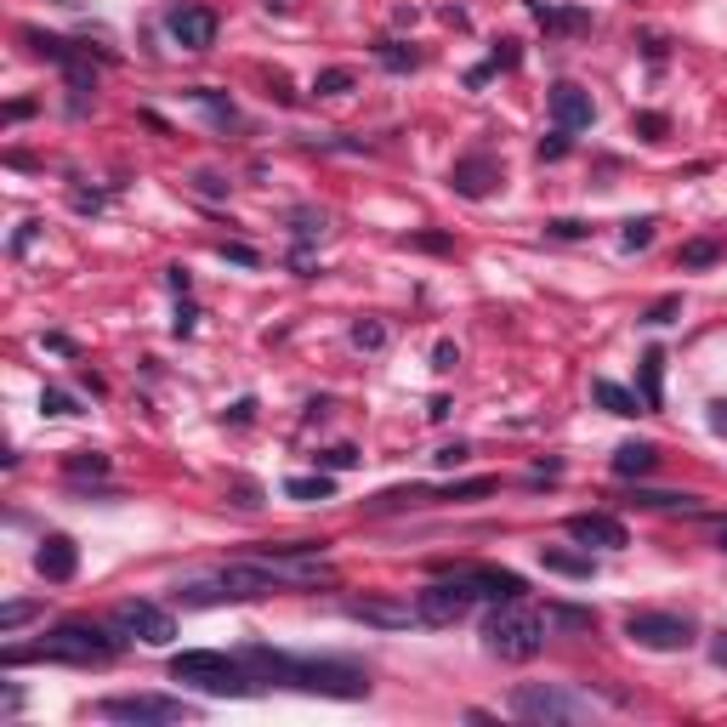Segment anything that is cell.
<instances>
[{"mask_svg":"<svg viewBox=\"0 0 727 727\" xmlns=\"http://www.w3.org/2000/svg\"><path fill=\"white\" fill-rule=\"evenodd\" d=\"M239 659L250 665V676L262 688H296V693H324V699H370V676L347 665V659H296L279 648L250 642L239 648Z\"/></svg>","mask_w":727,"mask_h":727,"instance_id":"obj_1","label":"cell"},{"mask_svg":"<svg viewBox=\"0 0 727 727\" xmlns=\"http://www.w3.org/2000/svg\"><path fill=\"white\" fill-rule=\"evenodd\" d=\"M120 648H125V631L114 637V631H103V625H91V620H63L40 642H6L0 665H12V671L18 665H103Z\"/></svg>","mask_w":727,"mask_h":727,"instance_id":"obj_2","label":"cell"},{"mask_svg":"<svg viewBox=\"0 0 727 727\" xmlns=\"http://www.w3.org/2000/svg\"><path fill=\"white\" fill-rule=\"evenodd\" d=\"M171 682L182 688H199L211 693V699H250V693H262V682L250 676V665L239 654H211V648H188V654H171Z\"/></svg>","mask_w":727,"mask_h":727,"instance_id":"obj_3","label":"cell"},{"mask_svg":"<svg viewBox=\"0 0 727 727\" xmlns=\"http://www.w3.org/2000/svg\"><path fill=\"white\" fill-rule=\"evenodd\" d=\"M483 648L500 654V659H512V665H523V659H534L546 648V614H534L523 597H506V603H495L489 620H483Z\"/></svg>","mask_w":727,"mask_h":727,"instance_id":"obj_4","label":"cell"},{"mask_svg":"<svg viewBox=\"0 0 727 727\" xmlns=\"http://www.w3.org/2000/svg\"><path fill=\"white\" fill-rule=\"evenodd\" d=\"M512 710L523 716V722H586L597 705H591L586 693L557 688V682H517V688H512Z\"/></svg>","mask_w":727,"mask_h":727,"instance_id":"obj_5","label":"cell"},{"mask_svg":"<svg viewBox=\"0 0 727 727\" xmlns=\"http://www.w3.org/2000/svg\"><path fill=\"white\" fill-rule=\"evenodd\" d=\"M97 716H103V722L154 727V722H188L199 710L188 705V699H171V693H108V699H97Z\"/></svg>","mask_w":727,"mask_h":727,"instance_id":"obj_6","label":"cell"},{"mask_svg":"<svg viewBox=\"0 0 727 727\" xmlns=\"http://www.w3.org/2000/svg\"><path fill=\"white\" fill-rule=\"evenodd\" d=\"M625 637L637 642V648H648V654H682V648H693L699 625L688 614H654V608H642V614L625 620Z\"/></svg>","mask_w":727,"mask_h":727,"instance_id":"obj_7","label":"cell"},{"mask_svg":"<svg viewBox=\"0 0 727 727\" xmlns=\"http://www.w3.org/2000/svg\"><path fill=\"white\" fill-rule=\"evenodd\" d=\"M478 603V591L466 586L461 574H449V580H432V586L415 591V608H421V625H461Z\"/></svg>","mask_w":727,"mask_h":727,"instance_id":"obj_8","label":"cell"},{"mask_svg":"<svg viewBox=\"0 0 727 727\" xmlns=\"http://www.w3.org/2000/svg\"><path fill=\"white\" fill-rule=\"evenodd\" d=\"M114 631H125V637H137V642H148V648H165V642L177 637V620H171L160 603L125 597V603L114 608Z\"/></svg>","mask_w":727,"mask_h":727,"instance_id":"obj_9","label":"cell"},{"mask_svg":"<svg viewBox=\"0 0 727 727\" xmlns=\"http://www.w3.org/2000/svg\"><path fill=\"white\" fill-rule=\"evenodd\" d=\"M165 29H171V40H177L182 52H211L216 46V12L211 6H194V0L171 6L165 12Z\"/></svg>","mask_w":727,"mask_h":727,"instance_id":"obj_10","label":"cell"},{"mask_svg":"<svg viewBox=\"0 0 727 727\" xmlns=\"http://www.w3.org/2000/svg\"><path fill=\"white\" fill-rule=\"evenodd\" d=\"M449 188H455V194L461 199H489L500 188V160L495 154H461V160L449 165Z\"/></svg>","mask_w":727,"mask_h":727,"instance_id":"obj_11","label":"cell"},{"mask_svg":"<svg viewBox=\"0 0 727 727\" xmlns=\"http://www.w3.org/2000/svg\"><path fill=\"white\" fill-rule=\"evenodd\" d=\"M551 120H557V131H586L591 120H597V103H591L586 86H574V80H557L551 86Z\"/></svg>","mask_w":727,"mask_h":727,"instance_id":"obj_12","label":"cell"},{"mask_svg":"<svg viewBox=\"0 0 727 727\" xmlns=\"http://www.w3.org/2000/svg\"><path fill=\"white\" fill-rule=\"evenodd\" d=\"M568 529V540H580V546H603V551H620L625 546V523L620 517H608V512H574L563 523Z\"/></svg>","mask_w":727,"mask_h":727,"instance_id":"obj_13","label":"cell"},{"mask_svg":"<svg viewBox=\"0 0 727 727\" xmlns=\"http://www.w3.org/2000/svg\"><path fill=\"white\" fill-rule=\"evenodd\" d=\"M466 586L478 591V597H489V603H506V597H523V574H512V568H495V563H466V568H455Z\"/></svg>","mask_w":727,"mask_h":727,"instance_id":"obj_14","label":"cell"},{"mask_svg":"<svg viewBox=\"0 0 727 727\" xmlns=\"http://www.w3.org/2000/svg\"><path fill=\"white\" fill-rule=\"evenodd\" d=\"M347 620L381 625V631H404V625H421V608L415 603H387V597H358V603H347Z\"/></svg>","mask_w":727,"mask_h":727,"instance_id":"obj_15","label":"cell"},{"mask_svg":"<svg viewBox=\"0 0 727 727\" xmlns=\"http://www.w3.org/2000/svg\"><path fill=\"white\" fill-rule=\"evenodd\" d=\"M74 568H80V546H74L69 534H46L35 551V574L52 580V586H63V580H74Z\"/></svg>","mask_w":727,"mask_h":727,"instance_id":"obj_16","label":"cell"},{"mask_svg":"<svg viewBox=\"0 0 727 727\" xmlns=\"http://www.w3.org/2000/svg\"><path fill=\"white\" fill-rule=\"evenodd\" d=\"M591 398H597L608 415H648V404H642L637 392H625L620 381H608V375H597V381H591Z\"/></svg>","mask_w":727,"mask_h":727,"instance_id":"obj_17","label":"cell"},{"mask_svg":"<svg viewBox=\"0 0 727 727\" xmlns=\"http://www.w3.org/2000/svg\"><path fill=\"white\" fill-rule=\"evenodd\" d=\"M659 466V449L654 444H620L614 449V472H620V478H648V472H654Z\"/></svg>","mask_w":727,"mask_h":727,"instance_id":"obj_18","label":"cell"},{"mask_svg":"<svg viewBox=\"0 0 727 727\" xmlns=\"http://www.w3.org/2000/svg\"><path fill=\"white\" fill-rule=\"evenodd\" d=\"M625 506H642V512H699L693 495H665V489H631Z\"/></svg>","mask_w":727,"mask_h":727,"instance_id":"obj_19","label":"cell"},{"mask_svg":"<svg viewBox=\"0 0 727 727\" xmlns=\"http://www.w3.org/2000/svg\"><path fill=\"white\" fill-rule=\"evenodd\" d=\"M642 404L648 409H659L665 404V353H642Z\"/></svg>","mask_w":727,"mask_h":727,"instance_id":"obj_20","label":"cell"},{"mask_svg":"<svg viewBox=\"0 0 727 727\" xmlns=\"http://www.w3.org/2000/svg\"><path fill=\"white\" fill-rule=\"evenodd\" d=\"M63 472H69L74 483L80 478H108V455L103 449H74L69 461H63Z\"/></svg>","mask_w":727,"mask_h":727,"instance_id":"obj_21","label":"cell"},{"mask_svg":"<svg viewBox=\"0 0 727 727\" xmlns=\"http://www.w3.org/2000/svg\"><path fill=\"white\" fill-rule=\"evenodd\" d=\"M540 563H546L551 574H568V580H591V574H597L591 557H574V551H540Z\"/></svg>","mask_w":727,"mask_h":727,"instance_id":"obj_22","label":"cell"},{"mask_svg":"<svg viewBox=\"0 0 727 727\" xmlns=\"http://www.w3.org/2000/svg\"><path fill=\"white\" fill-rule=\"evenodd\" d=\"M375 57H381V69H392V74H409L415 63H421V52H415V46H404V40H381V46H375Z\"/></svg>","mask_w":727,"mask_h":727,"instance_id":"obj_23","label":"cell"},{"mask_svg":"<svg viewBox=\"0 0 727 727\" xmlns=\"http://www.w3.org/2000/svg\"><path fill=\"white\" fill-rule=\"evenodd\" d=\"M284 495H290V500H330V495H336V478H324V472H319V478H290V483H284Z\"/></svg>","mask_w":727,"mask_h":727,"instance_id":"obj_24","label":"cell"},{"mask_svg":"<svg viewBox=\"0 0 727 727\" xmlns=\"http://www.w3.org/2000/svg\"><path fill=\"white\" fill-rule=\"evenodd\" d=\"M432 489L426 483H409V489H387V495L370 500V512H398V506H415V500H426Z\"/></svg>","mask_w":727,"mask_h":727,"instance_id":"obj_25","label":"cell"},{"mask_svg":"<svg viewBox=\"0 0 727 727\" xmlns=\"http://www.w3.org/2000/svg\"><path fill=\"white\" fill-rule=\"evenodd\" d=\"M529 12L546 29H586V12H557V6H546V0H529Z\"/></svg>","mask_w":727,"mask_h":727,"instance_id":"obj_26","label":"cell"},{"mask_svg":"<svg viewBox=\"0 0 727 727\" xmlns=\"http://www.w3.org/2000/svg\"><path fill=\"white\" fill-rule=\"evenodd\" d=\"M353 347L358 353H381V347H387V324L381 319H358L353 324Z\"/></svg>","mask_w":727,"mask_h":727,"instance_id":"obj_27","label":"cell"},{"mask_svg":"<svg viewBox=\"0 0 727 727\" xmlns=\"http://www.w3.org/2000/svg\"><path fill=\"white\" fill-rule=\"evenodd\" d=\"M194 103H205V108H211V120H216V125H239V114H233V103L222 97V91L199 86V91H194Z\"/></svg>","mask_w":727,"mask_h":727,"instance_id":"obj_28","label":"cell"},{"mask_svg":"<svg viewBox=\"0 0 727 727\" xmlns=\"http://www.w3.org/2000/svg\"><path fill=\"white\" fill-rule=\"evenodd\" d=\"M716 256H722V245H716V239H693V245H682V256H676V262H682V267H710Z\"/></svg>","mask_w":727,"mask_h":727,"instance_id":"obj_29","label":"cell"},{"mask_svg":"<svg viewBox=\"0 0 727 727\" xmlns=\"http://www.w3.org/2000/svg\"><path fill=\"white\" fill-rule=\"evenodd\" d=\"M620 245H625V250H648V245H654V216H637V222H625Z\"/></svg>","mask_w":727,"mask_h":727,"instance_id":"obj_30","label":"cell"},{"mask_svg":"<svg viewBox=\"0 0 727 727\" xmlns=\"http://www.w3.org/2000/svg\"><path fill=\"white\" fill-rule=\"evenodd\" d=\"M313 91H319V97H341V91H353V69H324L319 80H313Z\"/></svg>","mask_w":727,"mask_h":727,"instance_id":"obj_31","label":"cell"},{"mask_svg":"<svg viewBox=\"0 0 727 727\" xmlns=\"http://www.w3.org/2000/svg\"><path fill=\"white\" fill-rule=\"evenodd\" d=\"M35 614H40V603H6V608H0V631L12 637V631H18V625H29Z\"/></svg>","mask_w":727,"mask_h":727,"instance_id":"obj_32","label":"cell"},{"mask_svg":"<svg viewBox=\"0 0 727 727\" xmlns=\"http://www.w3.org/2000/svg\"><path fill=\"white\" fill-rule=\"evenodd\" d=\"M523 63V52H517V40H495V52H489V63L483 69L489 74H500V69H517Z\"/></svg>","mask_w":727,"mask_h":727,"instance_id":"obj_33","label":"cell"},{"mask_svg":"<svg viewBox=\"0 0 727 727\" xmlns=\"http://www.w3.org/2000/svg\"><path fill=\"white\" fill-rule=\"evenodd\" d=\"M478 495H495V478H466L444 489V500H478Z\"/></svg>","mask_w":727,"mask_h":727,"instance_id":"obj_34","label":"cell"},{"mask_svg":"<svg viewBox=\"0 0 727 727\" xmlns=\"http://www.w3.org/2000/svg\"><path fill=\"white\" fill-rule=\"evenodd\" d=\"M319 466H330V472H347V466H358V449L353 444H336V449H324Z\"/></svg>","mask_w":727,"mask_h":727,"instance_id":"obj_35","label":"cell"},{"mask_svg":"<svg viewBox=\"0 0 727 727\" xmlns=\"http://www.w3.org/2000/svg\"><path fill=\"white\" fill-rule=\"evenodd\" d=\"M40 409H46V415H80V409H74V398H69V392H57V387L40 392Z\"/></svg>","mask_w":727,"mask_h":727,"instance_id":"obj_36","label":"cell"},{"mask_svg":"<svg viewBox=\"0 0 727 727\" xmlns=\"http://www.w3.org/2000/svg\"><path fill=\"white\" fill-rule=\"evenodd\" d=\"M222 256H228V262H239V267H262V256H256L245 239H222Z\"/></svg>","mask_w":727,"mask_h":727,"instance_id":"obj_37","label":"cell"},{"mask_svg":"<svg viewBox=\"0 0 727 727\" xmlns=\"http://www.w3.org/2000/svg\"><path fill=\"white\" fill-rule=\"evenodd\" d=\"M676 313H682V296H665V302L648 307V319H642V324H671Z\"/></svg>","mask_w":727,"mask_h":727,"instance_id":"obj_38","label":"cell"},{"mask_svg":"<svg viewBox=\"0 0 727 727\" xmlns=\"http://www.w3.org/2000/svg\"><path fill=\"white\" fill-rule=\"evenodd\" d=\"M568 137H574V131H551V137L540 142V160H563V154H568Z\"/></svg>","mask_w":727,"mask_h":727,"instance_id":"obj_39","label":"cell"},{"mask_svg":"<svg viewBox=\"0 0 727 727\" xmlns=\"http://www.w3.org/2000/svg\"><path fill=\"white\" fill-rule=\"evenodd\" d=\"M551 620H563V625H580V631H591V625H597V614H586V608H551Z\"/></svg>","mask_w":727,"mask_h":727,"instance_id":"obj_40","label":"cell"},{"mask_svg":"<svg viewBox=\"0 0 727 727\" xmlns=\"http://www.w3.org/2000/svg\"><path fill=\"white\" fill-rule=\"evenodd\" d=\"M546 228L557 233V239H586V233H591L586 222H574V216H557V222H546Z\"/></svg>","mask_w":727,"mask_h":727,"instance_id":"obj_41","label":"cell"},{"mask_svg":"<svg viewBox=\"0 0 727 727\" xmlns=\"http://www.w3.org/2000/svg\"><path fill=\"white\" fill-rule=\"evenodd\" d=\"M637 131L648 142H659V137H665V114H637Z\"/></svg>","mask_w":727,"mask_h":727,"instance_id":"obj_42","label":"cell"},{"mask_svg":"<svg viewBox=\"0 0 727 727\" xmlns=\"http://www.w3.org/2000/svg\"><path fill=\"white\" fill-rule=\"evenodd\" d=\"M432 364H438V370H455V364H461L455 341H438V347H432Z\"/></svg>","mask_w":727,"mask_h":727,"instance_id":"obj_43","label":"cell"},{"mask_svg":"<svg viewBox=\"0 0 727 727\" xmlns=\"http://www.w3.org/2000/svg\"><path fill=\"white\" fill-rule=\"evenodd\" d=\"M710 432H716V438H727V398H722V404H710Z\"/></svg>","mask_w":727,"mask_h":727,"instance_id":"obj_44","label":"cell"},{"mask_svg":"<svg viewBox=\"0 0 727 727\" xmlns=\"http://www.w3.org/2000/svg\"><path fill=\"white\" fill-rule=\"evenodd\" d=\"M432 461H438V466H455V461H466V444H444V449H438V455H432Z\"/></svg>","mask_w":727,"mask_h":727,"instance_id":"obj_45","label":"cell"},{"mask_svg":"<svg viewBox=\"0 0 727 727\" xmlns=\"http://www.w3.org/2000/svg\"><path fill=\"white\" fill-rule=\"evenodd\" d=\"M165 284H171L177 296H188V267H165Z\"/></svg>","mask_w":727,"mask_h":727,"instance_id":"obj_46","label":"cell"},{"mask_svg":"<svg viewBox=\"0 0 727 727\" xmlns=\"http://www.w3.org/2000/svg\"><path fill=\"white\" fill-rule=\"evenodd\" d=\"M194 319H199L194 307H177V324H171V330H177V336H194Z\"/></svg>","mask_w":727,"mask_h":727,"instance_id":"obj_47","label":"cell"},{"mask_svg":"<svg viewBox=\"0 0 727 727\" xmlns=\"http://www.w3.org/2000/svg\"><path fill=\"white\" fill-rule=\"evenodd\" d=\"M194 182H199V194H211V199H222V194H228V182H216L211 171H205V177H194Z\"/></svg>","mask_w":727,"mask_h":727,"instance_id":"obj_48","label":"cell"},{"mask_svg":"<svg viewBox=\"0 0 727 727\" xmlns=\"http://www.w3.org/2000/svg\"><path fill=\"white\" fill-rule=\"evenodd\" d=\"M710 659L727 671V631H716V637H710Z\"/></svg>","mask_w":727,"mask_h":727,"instance_id":"obj_49","label":"cell"},{"mask_svg":"<svg viewBox=\"0 0 727 727\" xmlns=\"http://www.w3.org/2000/svg\"><path fill=\"white\" fill-rule=\"evenodd\" d=\"M233 506H245V512H250V506H262V500H256V489H250V483H239V489H233Z\"/></svg>","mask_w":727,"mask_h":727,"instance_id":"obj_50","label":"cell"},{"mask_svg":"<svg viewBox=\"0 0 727 727\" xmlns=\"http://www.w3.org/2000/svg\"><path fill=\"white\" fill-rule=\"evenodd\" d=\"M29 114H35V103H23V97L18 103H6V120H29Z\"/></svg>","mask_w":727,"mask_h":727,"instance_id":"obj_51","label":"cell"},{"mask_svg":"<svg viewBox=\"0 0 727 727\" xmlns=\"http://www.w3.org/2000/svg\"><path fill=\"white\" fill-rule=\"evenodd\" d=\"M29 239H35V222H23V228H18V239H12V250H18V256H23V250H29Z\"/></svg>","mask_w":727,"mask_h":727,"instance_id":"obj_52","label":"cell"},{"mask_svg":"<svg viewBox=\"0 0 727 727\" xmlns=\"http://www.w3.org/2000/svg\"><path fill=\"white\" fill-rule=\"evenodd\" d=\"M722 551H727V529H722Z\"/></svg>","mask_w":727,"mask_h":727,"instance_id":"obj_53","label":"cell"},{"mask_svg":"<svg viewBox=\"0 0 727 727\" xmlns=\"http://www.w3.org/2000/svg\"><path fill=\"white\" fill-rule=\"evenodd\" d=\"M267 6H284V0H267Z\"/></svg>","mask_w":727,"mask_h":727,"instance_id":"obj_54","label":"cell"}]
</instances>
